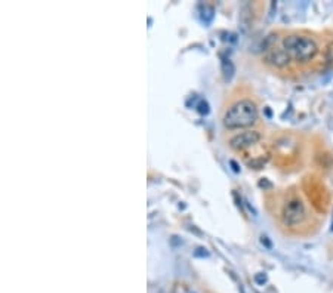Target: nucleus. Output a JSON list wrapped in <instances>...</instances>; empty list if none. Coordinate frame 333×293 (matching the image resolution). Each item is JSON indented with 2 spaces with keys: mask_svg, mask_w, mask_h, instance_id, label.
<instances>
[{
  "mask_svg": "<svg viewBox=\"0 0 333 293\" xmlns=\"http://www.w3.org/2000/svg\"><path fill=\"white\" fill-rule=\"evenodd\" d=\"M230 163H231V166H232V169H234V172H238V170H240V169L237 167V164H235V161H230Z\"/></svg>",
  "mask_w": 333,
  "mask_h": 293,
  "instance_id": "9",
  "label": "nucleus"
},
{
  "mask_svg": "<svg viewBox=\"0 0 333 293\" xmlns=\"http://www.w3.org/2000/svg\"><path fill=\"white\" fill-rule=\"evenodd\" d=\"M259 113L252 100H240L234 103L224 114V126L230 131L251 128L258 122Z\"/></svg>",
  "mask_w": 333,
  "mask_h": 293,
  "instance_id": "1",
  "label": "nucleus"
},
{
  "mask_svg": "<svg viewBox=\"0 0 333 293\" xmlns=\"http://www.w3.org/2000/svg\"><path fill=\"white\" fill-rule=\"evenodd\" d=\"M197 110H199L200 114H207L209 113V104L206 101H200L199 106H197Z\"/></svg>",
  "mask_w": 333,
  "mask_h": 293,
  "instance_id": "7",
  "label": "nucleus"
},
{
  "mask_svg": "<svg viewBox=\"0 0 333 293\" xmlns=\"http://www.w3.org/2000/svg\"><path fill=\"white\" fill-rule=\"evenodd\" d=\"M222 73L225 76V79L231 80L234 76V65L230 59H222Z\"/></svg>",
  "mask_w": 333,
  "mask_h": 293,
  "instance_id": "6",
  "label": "nucleus"
},
{
  "mask_svg": "<svg viewBox=\"0 0 333 293\" xmlns=\"http://www.w3.org/2000/svg\"><path fill=\"white\" fill-rule=\"evenodd\" d=\"M292 58L289 56V53L286 52L283 48H276L271 46L270 49H267L265 53V62L276 67V68H284L290 64Z\"/></svg>",
  "mask_w": 333,
  "mask_h": 293,
  "instance_id": "5",
  "label": "nucleus"
},
{
  "mask_svg": "<svg viewBox=\"0 0 333 293\" xmlns=\"http://www.w3.org/2000/svg\"><path fill=\"white\" fill-rule=\"evenodd\" d=\"M261 138H262V135L258 131H246V132L232 136L230 139V147L235 151H241V150H246V148L258 144L261 141Z\"/></svg>",
  "mask_w": 333,
  "mask_h": 293,
  "instance_id": "4",
  "label": "nucleus"
},
{
  "mask_svg": "<svg viewBox=\"0 0 333 293\" xmlns=\"http://www.w3.org/2000/svg\"><path fill=\"white\" fill-rule=\"evenodd\" d=\"M307 219L305 203L299 197L289 199L282 209V222L286 227H298Z\"/></svg>",
  "mask_w": 333,
  "mask_h": 293,
  "instance_id": "3",
  "label": "nucleus"
},
{
  "mask_svg": "<svg viewBox=\"0 0 333 293\" xmlns=\"http://www.w3.org/2000/svg\"><path fill=\"white\" fill-rule=\"evenodd\" d=\"M283 49L296 62H309L318 53L317 42L304 34H289L283 39Z\"/></svg>",
  "mask_w": 333,
  "mask_h": 293,
  "instance_id": "2",
  "label": "nucleus"
},
{
  "mask_svg": "<svg viewBox=\"0 0 333 293\" xmlns=\"http://www.w3.org/2000/svg\"><path fill=\"white\" fill-rule=\"evenodd\" d=\"M255 281H257L258 284H264L265 281H267V275L265 274H262V272H259L255 275Z\"/></svg>",
  "mask_w": 333,
  "mask_h": 293,
  "instance_id": "8",
  "label": "nucleus"
}]
</instances>
